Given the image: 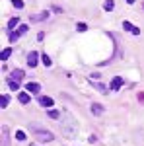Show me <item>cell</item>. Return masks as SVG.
Wrapping results in <instances>:
<instances>
[{
  "mask_svg": "<svg viewBox=\"0 0 144 146\" xmlns=\"http://www.w3.org/2000/svg\"><path fill=\"white\" fill-rule=\"evenodd\" d=\"M12 6H14V8H20V10H22V8H23V0H12Z\"/></svg>",
  "mask_w": 144,
  "mask_h": 146,
  "instance_id": "21",
  "label": "cell"
},
{
  "mask_svg": "<svg viewBox=\"0 0 144 146\" xmlns=\"http://www.w3.org/2000/svg\"><path fill=\"white\" fill-rule=\"evenodd\" d=\"M25 31H27V25H25V23H22V25H20V27H18V29H16L14 33H10V41H16L18 37L25 35Z\"/></svg>",
  "mask_w": 144,
  "mask_h": 146,
  "instance_id": "3",
  "label": "cell"
},
{
  "mask_svg": "<svg viewBox=\"0 0 144 146\" xmlns=\"http://www.w3.org/2000/svg\"><path fill=\"white\" fill-rule=\"evenodd\" d=\"M25 88H27V92H29V94H39V92H41V86H39L37 82H29Z\"/></svg>",
  "mask_w": 144,
  "mask_h": 146,
  "instance_id": "9",
  "label": "cell"
},
{
  "mask_svg": "<svg viewBox=\"0 0 144 146\" xmlns=\"http://www.w3.org/2000/svg\"><path fill=\"white\" fill-rule=\"evenodd\" d=\"M76 29H78V31H86V29H88V25H86V23H78Z\"/></svg>",
  "mask_w": 144,
  "mask_h": 146,
  "instance_id": "23",
  "label": "cell"
},
{
  "mask_svg": "<svg viewBox=\"0 0 144 146\" xmlns=\"http://www.w3.org/2000/svg\"><path fill=\"white\" fill-rule=\"evenodd\" d=\"M113 8H115V0H105L103 2V10L105 12H111Z\"/></svg>",
  "mask_w": 144,
  "mask_h": 146,
  "instance_id": "13",
  "label": "cell"
},
{
  "mask_svg": "<svg viewBox=\"0 0 144 146\" xmlns=\"http://www.w3.org/2000/svg\"><path fill=\"white\" fill-rule=\"evenodd\" d=\"M60 131H62V135L66 136L68 140H74V138L78 136V131H80V127H78L76 119L72 117V113H64V115H62Z\"/></svg>",
  "mask_w": 144,
  "mask_h": 146,
  "instance_id": "1",
  "label": "cell"
},
{
  "mask_svg": "<svg viewBox=\"0 0 144 146\" xmlns=\"http://www.w3.org/2000/svg\"><path fill=\"white\" fill-rule=\"evenodd\" d=\"M127 2H129V4H133V2H134V0H127Z\"/></svg>",
  "mask_w": 144,
  "mask_h": 146,
  "instance_id": "24",
  "label": "cell"
},
{
  "mask_svg": "<svg viewBox=\"0 0 144 146\" xmlns=\"http://www.w3.org/2000/svg\"><path fill=\"white\" fill-rule=\"evenodd\" d=\"M53 103L55 101H53V98H49V96H41L39 98V105L41 107H53Z\"/></svg>",
  "mask_w": 144,
  "mask_h": 146,
  "instance_id": "7",
  "label": "cell"
},
{
  "mask_svg": "<svg viewBox=\"0 0 144 146\" xmlns=\"http://www.w3.org/2000/svg\"><path fill=\"white\" fill-rule=\"evenodd\" d=\"M18 23H20V18H12L10 22H8V29H14Z\"/></svg>",
  "mask_w": 144,
  "mask_h": 146,
  "instance_id": "18",
  "label": "cell"
},
{
  "mask_svg": "<svg viewBox=\"0 0 144 146\" xmlns=\"http://www.w3.org/2000/svg\"><path fill=\"white\" fill-rule=\"evenodd\" d=\"M33 136H35V140H39V142H53V140H55V135H53L51 131L35 129V127H33Z\"/></svg>",
  "mask_w": 144,
  "mask_h": 146,
  "instance_id": "2",
  "label": "cell"
},
{
  "mask_svg": "<svg viewBox=\"0 0 144 146\" xmlns=\"http://www.w3.org/2000/svg\"><path fill=\"white\" fill-rule=\"evenodd\" d=\"M41 60H43L45 66H51V64H53V62H51V56H49V55H41Z\"/></svg>",
  "mask_w": 144,
  "mask_h": 146,
  "instance_id": "19",
  "label": "cell"
},
{
  "mask_svg": "<svg viewBox=\"0 0 144 146\" xmlns=\"http://www.w3.org/2000/svg\"><path fill=\"white\" fill-rule=\"evenodd\" d=\"M92 84H94V88H98V90H100L101 94H107V88H105V86L101 84L100 80H92Z\"/></svg>",
  "mask_w": 144,
  "mask_h": 146,
  "instance_id": "10",
  "label": "cell"
},
{
  "mask_svg": "<svg viewBox=\"0 0 144 146\" xmlns=\"http://www.w3.org/2000/svg\"><path fill=\"white\" fill-rule=\"evenodd\" d=\"M8 103H10V98H8V96H2V98H0V107H2V109L8 107Z\"/></svg>",
  "mask_w": 144,
  "mask_h": 146,
  "instance_id": "16",
  "label": "cell"
},
{
  "mask_svg": "<svg viewBox=\"0 0 144 146\" xmlns=\"http://www.w3.org/2000/svg\"><path fill=\"white\" fill-rule=\"evenodd\" d=\"M123 29H125V31H129V33H133V35L140 33V29H138L136 25H133L131 22H123Z\"/></svg>",
  "mask_w": 144,
  "mask_h": 146,
  "instance_id": "5",
  "label": "cell"
},
{
  "mask_svg": "<svg viewBox=\"0 0 144 146\" xmlns=\"http://www.w3.org/2000/svg\"><path fill=\"white\" fill-rule=\"evenodd\" d=\"M10 55H12V49L8 47V49H4V51L0 53V60H2V62H6V60H8V56H10Z\"/></svg>",
  "mask_w": 144,
  "mask_h": 146,
  "instance_id": "12",
  "label": "cell"
},
{
  "mask_svg": "<svg viewBox=\"0 0 144 146\" xmlns=\"http://www.w3.org/2000/svg\"><path fill=\"white\" fill-rule=\"evenodd\" d=\"M16 138H18V140H25V133H23V131H18V133H16Z\"/></svg>",
  "mask_w": 144,
  "mask_h": 146,
  "instance_id": "22",
  "label": "cell"
},
{
  "mask_svg": "<svg viewBox=\"0 0 144 146\" xmlns=\"http://www.w3.org/2000/svg\"><path fill=\"white\" fill-rule=\"evenodd\" d=\"M18 98H20V103H23V105H25V103H29V94H22V92H20V96H18Z\"/></svg>",
  "mask_w": 144,
  "mask_h": 146,
  "instance_id": "15",
  "label": "cell"
},
{
  "mask_svg": "<svg viewBox=\"0 0 144 146\" xmlns=\"http://www.w3.org/2000/svg\"><path fill=\"white\" fill-rule=\"evenodd\" d=\"M47 115H49V117H51V119H58V117H60V113L56 111V109H53V111H51V109H49V111H47Z\"/></svg>",
  "mask_w": 144,
  "mask_h": 146,
  "instance_id": "20",
  "label": "cell"
},
{
  "mask_svg": "<svg viewBox=\"0 0 144 146\" xmlns=\"http://www.w3.org/2000/svg\"><path fill=\"white\" fill-rule=\"evenodd\" d=\"M92 113H94V115H101V113H103V105H100V103H92Z\"/></svg>",
  "mask_w": 144,
  "mask_h": 146,
  "instance_id": "11",
  "label": "cell"
},
{
  "mask_svg": "<svg viewBox=\"0 0 144 146\" xmlns=\"http://www.w3.org/2000/svg\"><path fill=\"white\" fill-rule=\"evenodd\" d=\"M121 86H123V78H121V76H115V78L111 80V86H109V88L113 92H119V90H121Z\"/></svg>",
  "mask_w": 144,
  "mask_h": 146,
  "instance_id": "6",
  "label": "cell"
},
{
  "mask_svg": "<svg viewBox=\"0 0 144 146\" xmlns=\"http://www.w3.org/2000/svg\"><path fill=\"white\" fill-rule=\"evenodd\" d=\"M49 16V12H43V14H39V16H31V22H39V20H45Z\"/></svg>",
  "mask_w": 144,
  "mask_h": 146,
  "instance_id": "17",
  "label": "cell"
},
{
  "mask_svg": "<svg viewBox=\"0 0 144 146\" xmlns=\"http://www.w3.org/2000/svg\"><path fill=\"white\" fill-rule=\"evenodd\" d=\"M8 86H10L12 92H18V90H20V82H18V80H10V82H8Z\"/></svg>",
  "mask_w": 144,
  "mask_h": 146,
  "instance_id": "14",
  "label": "cell"
},
{
  "mask_svg": "<svg viewBox=\"0 0 144 146\" xmlns=\"http://www.w3.org/2000/svg\"><path fill=\"white\" fill-rule=\"evenodd\" d=\"M39 64V55L35 53V51H31L29 55H27V66H31V68H35Z\"/></svg>",
  "mask_w": 144,
  "mask_h": 146,
  "instance_id": "4",
  "label": "cell"
},
{
  "mask_svg": "<svg viewBox=\"0 0 144 146\" xmlns=\"http://www.w3.org/2000/svg\"><path fill=\"white\" fill-rule=\"evenodd\" d=\"M12 80H18V82H22V78H25V72H23L22 68H16V70H12Z\"/></svg>",
  "mask_w": 144,
  "mask_h": 146,
  "instance_id": "8",
  "label": "cell"
}]
</instances>
